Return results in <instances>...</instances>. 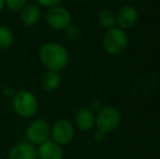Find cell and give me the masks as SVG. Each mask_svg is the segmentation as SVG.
Instances as JSON below:
<instances>
[{"instance_id": "obj_1", "label": "cell", "mask_w": 160, "mask_h": 159, "mask_svg": "<svg viewBox=\"0 0 160 159\" xmlns=\"http://www.w3.org/2000/svg\"><path fill=\"white\" fill-rule=\"evenodd\" d=\"M39 60L48 71L60 72L69 62V52L62 45L48 42L40 47Z\"/></svg>"}, {"instance_id": "obj_2", "label": "cell", "mask_w": 160, "mask_h": 159, "mask_svg": "<svg viewBox=\"0 0 160 159\" xmlns=\"http://www.w3.org/2000/svg\"><path fill=\"white\" fill-rule=\"evenodd\" d=\"M12 108L18 116L22 118H31L38 110V100L33 93L28 91H20L14 94L12 99Z\"/></svg>"}, {"instance_id": "obj_3", "label": "cell", "mask_w": 160, "mask_h": 159, "mask_svg": "<svg viewBox=\"0 0 160 159\" xmlns=\"http://www.w3.org/2000/svg\"><path fill=\"white\" fill-rule=\"evenodd\" d=\"M128 44V37L124 30L114 27L109 30L102 39V47L108 55L117 56L125 50Z\"/></svg>"}, {"instance_id": "obj_4", "label": "cell", "mask_w": 160, "mask_h": 159, "mask_svg": "<svg viewBox=\"0 0 160 159\" xmlns=\"http://www.w3.org/2000/svg\"><path fill=\"white\" fill-rule=\"evenodd\" d=\"M120 121L121 115L118 109L111 106H107L98 110L95 124L98 127V131L106 134L116 130L120 124Z\"/></svg>"}, {"instance_id": "obj_5", "label": "cell", "mask_w": 160, "mask_h": 159, "mask_svg": "<svg viewBox=\"0 0 160 159\" xmlns=\"http://www.w3.org/2000/svg\"><path fill=\"white\" fill-rule=\"evenodd\" d=\"M50 136V127L44 119L34 120L26 130V138L32 145H40L48 141Z\"/></svg>"}, {"instance_id": "obj_6", "label": "cell", "mask_w": 160, "mask_h": 159, "mask_svg": "<svg viewBox=\"0 0 160 159\" xmlns=\"http://www.w3.org/2000/svg\"><path fill=\"white\" fill-rule=\"evenodd\" d=\"M46 21L47 24L53 30H65L68 26L71 25V13L64 7H53L47 11Z\"/></svg>"}, {"instance_id": "obj_7", "label": "cell", "mask_w": 160, "mask_h": 159, "mask_svg": "<svg viewBox=\"0 0 160 159\" xmlns=\"http://www.w3.org/2000/svg\"><path fill=\"white\" fill-rule=\"evenodd\" d=\"M50 135L53 142L61 145H67L73 140L74 127L69 120H58L50 129Z\"/></svg>"}, {"instance_id": "obj_8", "label": "cell", "mask_w": 160, "mask_h": 159, "mask_svg": "<svg viewBox=\"0 0 160 159\" xmlns=\"http://www.w3.org/2000/svg\"><path fill=\"white\" fill-rule=\"evenodd\" d=\"M117 25L121 30L131 28L138 21V12L133 6H124L116 14Z\"/></svg>"}, {"instance_id": "obj_9", "label": "cell", "mask_w": 160, "mask_h": 159, "mask_svg": "<svg viewBox=\"0 0 160 159\" xmlns=\"http://www.w3.org/2000/svg\"><path fill=\"white\" fill-rule=\"evenodd\" d=\"M37 158L39 159H63V151L59 144L53 141H46L39 145L37 149Z\"/></svg>"}, {"instance_id": "obj_10", "label": "cell", "mask_w": 160, "mask_h": 159, "mask_svg": "<svg viewBox=\"0 0 160 159\" xmlns=\"http://www.w3.org/2000/svg\"><path fill=\"white\" fill-rule=\"evenodd\" d=\"M40 17H42L40 8L36 3H28L20 13V20H21L22 24L28 27H32V26L36 25V23L39 21Z\"/></svg>"}, {"instance_id": "obj_11", "label": "cell", "mask_w": 160, "mask_h": 159, "mask_svg": "<svg viewBox=\"0 0 160 159\" xmlns=\"http://www.w3.org/2000/svg\"><path fill=\"white\" fill-rule=\"evenodd\" d=\"M8 159H37V151L31 143L22 142L11 149Z\"/></svg>"}, {"instance_id": "obj_12", "label": "cell", "mask_w": 160, "mask_h": 159, "mask_svg": "<svg viewBox=\"0 0 160 159\" xmlns=\"http://www.w3.org/2000/svg\"><path fill=\"white\" fill-rule=\"evenodd\" d=\"M96 116L89 108H81L75 115V124L81 131H89L95 125Z\"/></svg>"}, {"instance_id": "obj_13", "label": "cell", "mask_w": 160, "mask_h": 159, "mask_svg": "<svg viewBox=\"0 0 160 159\" xmlns=\"http://www.w3.org/2000/svg\"><path fill=\"white\" fill-rule=\"evenodd\" d=\"M60 84H61V77H60L59 72L48 71L42 77V86L47 92L56 91L59 88Z\"/></svg>"}, {"instance_id": "obj_14", "label": "cell", "mask_w": 160, "mask_h": 159, "mask_svg": "<svg viewBox=\"0 0 160 159\" xmlns=\"http://www.w3.org/2000/svg\"><path fill=\"white\" fill-rule=\"evenodd\" d=\"M98 22L106 30H112L117 26L116 14L110 10H102L98 15Z\"/></svg>"}, {"instance_id": "obj_15", "label": "cell", "mask_w": 160, "mask_h": 159, "mask_svg": "<svg viewBox=\"0 0 160 159\" xmlns=\"http://www.w3.org/2000/svg\"><path fill=\"white\" fill-rule=\"evenodd\" d=\"M13 44V33L9 27L0 25V49H8Z\"/></svg>"}, {"instance_id": "obj_16", "label": "cell", "mask_w": 160, "mask_h": 159, "mask_svg": "<svg viewBox=\"0 0 160 159\" xmlns=\"http://www.w3.org/2000/svg\"><path fill=\"white\" fill-rule=\"evenodd\" d=\"M28 4V0H4V6L13 12H19Z\"/></svg>"}, {"instance_id": "obj_17", "label": "cell", "mask_w": 160, "mask_h": 159, "mask_svg": "<svg viewBox=\"0 0 160 159\" xmlns=\"http://www.w3.org/2000/svg\"><path fill=\"white\" fill-rule=\"evenodd\" d=\"M65 37L71 42H76L81 37V31L78 26L75 25H69L65 28Z\"/></svg>"}, {"instance_id": "obj_18", "label": "cell", "mask_w": 160, "mask_h": 159, "mask_svg": "<svg viewBox=\"0 0 160 159\" xmlns=\"http://www.w3.org/2000/svg\"><path fill=\"white\" fill-rule=\"evenodd\" d=\"M62 0H37L38 4L42 7H45V8H53V7H57L60 4Z\"/></svg>"}, {"instance_id": "obj_19", "label": "cell", "mask_w": 160, "mask_h": 159, "mask_svg": "<svg viewBox=\"0 0 160 159\" xmlns=\"http://www.w3.org/2000/svg\"><path fill=\"white\" fill-rule=\"evenodd\" d=\"M103 137H105V133H102V132L98 131V132H96V133H95V140L98 141V142L102 141Z\"/></svg>"}, {"instance_id": "obj_20", "label": "cell", "mask_w": 160, "mask_h": 159, "mask_svg": "<svg viewBox=\"0 0 160 159\" xmlns=\"http://www.w3.org/2000/svg\"><path fill=\"white\" fill-rule=\"evenodd\" d=\"M4 8V0H0V12L3 10Z\"/></svg>"}, {"instance_id": "obj_21", "label": "cell", "mask_w": 160, "mask_h": 159, "mask_svg": "<svg viewBox=\"0 0 160 159\" xmlns=\"http://www.w3.org/2000/svg\"><path fill=\"white\" fill-rule=\"evenodd\" d=\"M75 1H84V0H75Z\"/></svg>"}]
</instances>
